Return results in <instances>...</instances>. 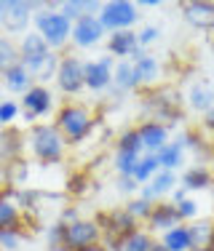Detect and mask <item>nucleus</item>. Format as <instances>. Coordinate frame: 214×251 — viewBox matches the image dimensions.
<instances>
[{"label":"nucleus","mask_w":214,"mask_h":251,"mask_svg":"<svg viewBox=\"0 0 214 251\" xmlns=\"http://www.w3.org/2000/svg\"><path fill=\"white\" fill-rule=\"evenodd\" d=\"M59 59L62 56H59L56 51H51L49 43H46L35 29H29L27 35H22L19 62H22V67L32 75L35 83L46 86L49 80H54V77H56V70H59Z\"/></svg>","instance_id":"nucleus-1"},{"label":"nucleus","mask_w":214,"mask_h":251,"mask_svg":"<svg viewBox=\"0 0 214 251\" xmlns=\"http://www.w3.org/2000/svg\"><path fill=\"white\" fill-rule=\"evenodd\" d=\"M54 126L62 131V136L67 139V145H80L97 128V115L88 104L83 101H64L56 110V118H54Z\"/></svg>","instance_id":"nucleus-2"},{"label":"nucleus","mask_w":214,"mask_h":251,"mask_svg":"<svg viewBox=\"0 0 214 251\" xmlns=\"http://www.w3.org/2000/svg\"><path fill=\"white\" fill-rule=\"evenodd\" d=\"M27 150L40 166H54L64 160L67 139L54 123H35L27 131Z\"/></svg>","instance_id":"nucleus-3"},{"label":"nucleus","mask_w":214,"mask_h":251,"mask_svg":"<svg viewBox=\"0 0 214 251\" xmlns=\"http://www.w3.org/2000/svg\"><path fill=\"white\" fill-rule=\"evenodd\" d=\"M32 27H35V32L49 43L51 51L64 49V46L70 43V38H73V22L64 14H59V8L38 11V14L32 16Z\"/></svg>","instance_id":"nucleus-4"},{"label":"nucleus","mask_w":214,"mask_h":251,"mask_svg":"<svg viewBox=\"0 0 214 251\" xmlns=\"http://www.w3.org/2000/svg\"><path fill=\"white\" fill-rule=\"evenodd\" d=\"M97 19L105 27V32L110 35V32H121V29H132L142 19V14L132 0H107L99 8Z\"/></svg>","instance_id":"nucleus-5"},{"label":"nucleus","mask_w":214,"mask_h":251,"mask_svg":"<svg viewBox=\"0 0 214 251\" xmlns=\"http://www.w3.org/2000/svg\"><path fill=\"white\" fill-rule=\"evenodd\" d=\"M97 222H99V227H102V243H105L110 251H115L118 243H121L123 238L129 235V232H134L136 227H139V222H136V219H134L123 206L110 208V211L99 214Z\"/></svg>","instance_id":"nucleus-6"},{"label":"nucleus","mask_w":214,"mask_h":251,"mask_svg":"<svg viewBox=\"0 0 214 251\" xmlns=\"http://www.w3.org/2000/svg\"><path fill=\"white\" fill-rule=\"evenodd\" d=\"M32 0H0V29L5 35H27L32 25Z\"/></svg>","instance_id":"nucleus-7"},{"label":"nucleus","mask_w":214,"mask_h":251,"mask_svg":"<svg viewBox=\"0 0 214 251\" xmlns=\"http://www.w3.org/2000/svg\"><path fill=\"white\" fill-rule=\"evenodd\" d=\"M83 67L86 62L78 56V53H64L59 59V70H56V88L64 94V97H78V94L86 88V77H83Z\"/></svg>","instance_id":"nucleus-8"},{"label":"nucleus","mask_w":214,"mask_h":251,"mask_svg":"<svg viewBox=\"0 0 214 251\" xmlns=\"http://www.w3.org/2000/svg\"><path fill=\"white\" fill-rule=\"evenodd\" d=\"M102 243V227L97 219H75V222L64 225V249L67 251H80L86 246H97Z\"/></svg>","instance_id":"nucleus-9"},{"label":"nucleus","mask_w":214,"mask_h":251,"mask_svg":"<svg viewBox=\"0 0 214 251\" xmlns=\"http://www.w3.org/2000/svg\"><path fill=\"white\" fill-rule=\"evenodd\" d=\"M112 70H115V59L110 53H102V56L86 62L83 67V77H86V88L94 94H102L112 88Z\"/></svg>","instance_id":"nucleus-10"},{"label":"nucleus","mask_w":214,"mask_h":251,"mask_svg":"<svg viewBox=\"0 0 214 251\" xmlns=\"http://www.w3.org/2000/svg\"><path fill=\"white\" fill-rule=\"evenodd\" d=\"M107 53L115 62H134L142 53L139 38L134 29H121V32H110L107 35Z\"/></svg>","instance_id":"nucleus-11"},{"label":"nucleus","mask_w":214,"mask_h":251,"mask_svg":"<svg viewBox=\"0 0 214 251\" xmlns=\"http://www.w3.org/2000/svg\"><path fill=\"white\" fill-rule=\"evenodd\" d=\"M105 27L99 25L97 14H88L83 16V19L73 22V38H70V43L75 46V49H94V46H99L105 40Z\"/></svg>","instance_id":"nucleus-12"},{"label":"nucleus","mask_w":214,"mask_h":251,"mask_svg":"<svg viewBox=\"0 0 214 251\" xmlns=\"http://www.w3.org/2000/svg\"><path fill=\"white\" fill-rule=\"evenodd\" d=\"M182 19H185L193 29L214 32V3H209V0H190V3H182Z\"/></svg>","instance_id":"nucleus-13"},{"label":"nucleus","mask_w":214,"mask_h":251,"mask_svg":"<svg viewBox=\"0 0 214 251\" xmlns=\"http://www.w3.org/2000/svg\"><path fill=\"white\" fill-rule=\"evenodd\" d=\"M145 225H147V232L163 235L171 227H180L182 219H180V211H177V206L171 201H158L156 206H153V211H150V217H147Z\"/></svg>","instance_id":"nucleus-14"},{"label":"nucleus","mask_w":214,"mask_h":251,"mask_svg":"<svg viewBox=\"0 0 214 251\" xmlns=\"http://www.w3.org/2000/svg\"><path fill=\"white\" fill-rule=\"evenodd\" d=\"M51 110H54V94H51L49 86L35 83L25 97H22V112H29L35 121H38V118L51 115Z\"/></svg>","instance_id":"nucleus-15"},{"label":"nucleus","mask_w":214,"mask_h":251,"mask_svg":"<svg viewBox=\"0 0 214 251\" xmlns=\"http://www.w3.org/2000/svg\"><path fill=\"white\" fill-rule=\"evenodd\" d=\"M177 184H180V176H177L174 171H163V169H160L150 182L139 187V198H145L150 203H158V201H163L166 195L174 193Z\"/></svg>","instance_id":"nucleus-16"},{"label":"nucleus","mask_w":214,"mask_h":251,"mask_svg":"<svg viewBox=\"0 0 214 251\" xmlns=\"http://www.w3.org/2000/svg\"><path fill=\"white\" fill-rule=\"evenodd\" d=\"M136 131H139V139H142V147H145V152H160L166 145H169V134L171 128H166L163 123H156V121H142L136 126Z\"/></svg>","instance_id":"nucleus-17"},{"label":"nucleus","mask_w":214,"mask_h":251,"mask_svg":"<svg viewBox=\"0 0 214 251\" xmlns=\"http://www.w3.org/2000/svg\"><path fill=\"white\" fill-rule=\"evenodd\" d=\"M185 104H187V110L206 115L209 110H214V86H212L209 80L190 83V88H187V94H185Z\"/></svg>","instance_id":"nucleus-18"},{"label":"nucleus","mask_w":214,"mask_h":251,"mask_svg":"<svg viewBox=\"0 0 214 251\" xmlns=\"http://www.w3.org/2000/svg\"><path fill=\"white\" fill-rule=\"evenodd\" d=\"M134 73H136L139 86L156 88L158 80H160V62H158V56H153L150 51H142L139 56L134 59Z\"/></svg>","instance_id":"nucleus-19"},{"label":"nucleus","mask_w":214,"mask_h":251,"mask_svg":"<svg viewBox=\"0 0 214 251\" xmlns=\"http://www.w3.org/2000/svg\"><path fill=\"white\" fill-rule=\"evenodd\" d=\"M214 184V174L209 166L204 163H195L190 166V169H185V174L180 176V187H185L187 193H198V190H209Z\"/></svg>","instance_id":"nucleus-20"},{"label":"nucleus","mask_w":214,"mask_h":251,"mask_svg":"<svg viewBox=\"0 0 214 251\" xmlns=\"http://www.w3.org/2000/svg\"><path fill=\"white\" fill-rule=\"evenodd\" d=\"M22 225V208L16 203V187L5 184L0 190V227H14Z\"/></svg>","instance_id":"nucleus-21"},{"label":"nucleus","mask_w":214,"mask_h":251,"mask_svg":"<svg viewBox=\"0 0 214 251\" xmlns=\"http://www.w3.org/2000/svg\"><path fill=\"white\" fill-rule=\"evenodd\" d=\"M139 88V80H136L134 73V62H115V70H112V88L115 94H129Z\"/></svg>","instance_id":"nucleus-22"},{"label":"nucleus","mask_w":214,"mask_h":251,"mask_svg":"<svg viewBox=\"0 0 214 251\" xmlns=\"http://www.w3.org/2000/svg\"><path fill=\"white\" fill-rule=\"evenodd\" d=\"M3 86H5V91L16 94V97H25L29 88L35 86V80H32V75H29L27 70L22 67V62H19V64H14V67L3 75Z\"/></svg>","instance_id":"nucleus-23"},{"label":"nucleus","mask_w":214,"mask_h":251,"mask_svg":"<svg viewBox=\"0 0 214 251\" xmlns=\"http://www.w3.org/2000/svg\"><path fill=\"white\" fill-rule=\"evenodd\" d=\"M187 230H190V241H193L190 251H204L214 243V219H195V222L187 225Z\"/></svg>","instance_id":"nucleus-24"},{"label":"nucleus","mask_w":214,"mask_h":251,"mask_svg":"<svg viewBox=\"0 0 214 251\" xmlns=\"http://www.w3.org/2000/svg\"><path fill=\"white\" fill-rule=\"evenodd\" d=\"M99 8H102L99 0H64V3H59V14H64L70 22H78L88 14H99Z\"/></svg>","instance_id":"nucleus-25"},{"label":"nucleus","mask_w":214,"mask_h":251,"mask_svg":"<svg viewBox=\"0 0 214 251\" xmlns=\"http://www.w3.org/2000/svg\"><path fill=\"white\" fill-rule=\"evenodd\" d=\"M160 246H163L166 251H190L193 249V241H190L187 225L171 227L169 232H163V235H160Z\"/></svg>","instance_id":"nucleus-26"},{"label":"nucleus","mask_w":214,"mask_h":251,"mask_svg":"<svg viewBox=\"0 0 214 251\" xmlns=\"http://www.w3.org/2000/svg\"><path fill=\"white\" fill-rule=\"evenodd\" d=\"M156 155H158V163L163 171H177L180 166H185V150H182L180 142H169V145Z\"/></svg>","instance_id":"nucleus-27"},{"label":"nucleus","mask_w":214,"mask_h":251,"mask_svg":"<svg viewBox=\"0 0 214 251\" xmlns=\"http://www.w3.org/2000/svg\"><path fill=\"white\" fill-rule=\"evenodd\" d=\"M153 246H156V241H153V235L147 230H139L136 227L134 232H129L126 238H123L121 243H118L115 251H150Z\"/></svg>","instance_id":"nucleus-28"},{"label":"nucleus","mask_w":214,"mask_h":251,"mask_svg":"<svg viewBox=\"0 0 214 251\" xmlns=\"http://www.w3.org/2000/svg\"><path fill=\"white\" fill-rule=\"evenodd\" d=\"M14 64H19V43H14V38L8 35H0V77Z\"/></svg>","instance_id":"nucleus-29"},{"label":"nucleus","mask_w":214,"mask_h":251,"mask_svg":"<svg viewBox=\"0 0 214 251\" xmlns=\"http://www.w3.org/2000/svg\"><path fill=\"white\" fill-rule=\"evenodd\" d=\"M25 241H27V230H25V225L0 227V251H19Z\"/></svg>","instance_id":"nucleus-30"},{"label":"nucleus","mask_w":214,"mask_h":251,"mask_svg":"<svg viewBox=\"0 0 214 251\" xmlns=\"http://www.w3.org/2000/svg\"><path fill=\"white\" fill-rule=\"evenodd\" d=\"M160 171V163H158V155H153V152H145L139 158V163H136V169H134V179L139 184H147L153 176H156Z\"/></svg>","instance_id":"nucleus-31"},{"label":"nucleus","mask_w":214,"mask_h":251,"mask_svg":"<svg viewBox=\"0 0 214 251\" xmlns=\"http://www.w3.org/2000/svg\"><path fill=\"white\" fill-rule=\"evenodd\" d=\"M115 150L132 152V155H145V147H142V139H139V131H136V126H134V128H126V131H121V134H118Z\"/></svg>","instance_id":"nucleus-32"},{"label":"nucleus","mask_w":214,"mask_h":251,"mask_svg":"<svg viewBox=\"0 0 214 251\" xmlns=\"http://www.w3.org/2000/svg\"><path fill=\"white\" fill-rule=\"evenodd\" d=\"M142 155H132V152H121L115 150V160H112V169L118 171V176H134V169L139 163Z\"/></svg>","instance_id":"nucleus-33"},{"label":"nucleus","mask_w":214,"mask_h":251,"mask_svg":"<svg viewBox=\"0 0 214 251\" xmlns=\"http://www.w3.org/2000/svg\"><path fill=\"white\" fill-rule=\"evenodd\" d=\"M22 115V104L14 99H3L0 101V128H11Z\"/></svg>","instance_id":"nucleus-34"},{"label":"nucleus","mask_w":214,"mask_h":251,"mask_svg":"<svg viewBox=\"0 0 214 251\" xmlns=\"http://www.w3.org/2000/svg\"><path fill=\"white\" fill-rule=\"evenodd\" d=\"M153 206H156V203H150V201H145V198H139V195H136V198H129V203H126L123 208L132 214L136 222H147V217H150Z\"/></svg>","instance_id":"nucleus-35"},{"label":"nucleus","mask_w":214,"mask_h":251,"mask_svg":"<svg viewBox=\"0 0 214 251\" xmlns=\"http://www.w3.org/2000/svg\"><path fill=\"white\" fill-rule=\"evenodd\" d=\"M177 206V211H180V219H182V225H190V222H195L198 219V214H201V203L193 198V195H187L185 201H180V203H174Z\"/></svg>","instance_id":"nucleus-36"},{"label":"nucleus","mask_w":214,"mask_h":251,"mask_svg":"<svg viewBox=\"0 0 214 251\" xmlns=\"http://www.w3.org/2000/svg\"><path fill=\"white\" fill-rule=\"evenodd\" d=\"M46 243H49L51 251H67L64 249V225L62 222L46 227Z\"/></svg>","instance_id":"nucleus-37"},{"label":"nucleus","mask_w":214,"mask_h":251,"mask_svg":"<svg viewBox=\"0 0 214 251\" xmlns=\"http://www.w3.org/2000/svg\"><path fill=\"white\" fill-rule=\"evenodd\" d=\"M67 190L73 198H80V195H86V190H88V174H75V176H70V182H67Z\"/></svg>","instance_id":"nucleus-38"},{"label":"nucleus","mask_w":214,"mask_h":251,"mask_svg":"<svg viewBox=\"0 0 214 251\" xmlns=\"http://www.w3.org/2000/svg\"><path fill=\"white\" fill-rule=\"evenodd\" d=\"M136 38H139V46H142V51H145L147 46H153V43L160 38V29H158L156 25H145L139 32H136Z\"/></svg>","instance_id":"nucleus-39"},{"label":"nucleus","mask_w":214,"mask_h":251,"mask_svg":"<svg viewBox=\"0 0 214 251\" xmlns=\"http://www.w3.org/2000/svg\"><path fill=\"white\" fill-rule=\"evenodd\" d=\"M139 187H142V184L136 182L134 176H118V184H115L118 193H121V195H129V198H134V195L139 193Z\"/></svg>","instance_id":"nucleus-40"},{"label":"nucleus","mask_w":214,"mask_h":251,"mask_svg":"<svg viewBox=\"0 0 214 251\" xmlns=\"http://www.w3.org/2000/svg\"><path fill=\"white\" fill-rule=\"evenodd\" d=\"M201 126H204V131H206L209 136H214V110L206 112V115H204V123H201Z\"/></svg>","instance_id":"nucleus-41"},{"label":"nucleus","mask_w":214,"mask_h":251,"mask_svg":"<svg viewBox=\"0 0 214 251\" xmlns=\"http://www.w3.org/2000/svg\"><path fill=\"white\" fill-rule=\"evenodd\" d=\"M187 190L185 187H180V184H177V187H174V193H171V203H180V201H185L187 198Z\"/></svg>","instance_id":"nucleus-42"},{"label":"nucleus","mask_w":214,"mask_h":251,"mask_svg":"<svg viewBox=\"0 0 214 251\" xmlns=\"http://www.w3.org/2000/svg\"><path fill=\"white\" fill-rule=\"evenodd\" d=\"M136 8H145V11H153V8H160V0H139L136 3Z\"/></svg>","instance_id":"nucleus-43"},{"label":"nucleus","mask_w":214,"mask_h":251,"mask_svg":"<svg viewBox=\"0 0 214 251\" xmlns=\"http://www.w3.org/2000/svg\"><path fill=\"white\" fill-rule=\"evenodd\" d=\"M80 251H110L105 246V243H97V246H86V249H80Z\"/></svg>","instance_id":"nucleus-44"},{"label":"nucleus","mask_w":214,"mask_h":251,"mask_svg":"<svg viewBox=\"0 0 214 251\" xmlns=\"http://www.w3.org/2000/svg\"><path fill=\"white\" fill-rule=\"evenodd\" d=\"M150 251H166V249H163V246H160V241H156V246H153Z\"/></svg>","instance_id":"nucleus-45"},{"label":"nucleus","mask_w":214,"mask_h":251,"mask_svg":"<svg viewBox=\"0 0 214 251\" xmlns=\"http://www.w3.org/2000/svg\"><path fill=\"white\" fill-rule=\"evenodd\" d=\"M209 147H212V158H214V136L209 139Z\"/></svg>","instance_id":"nucleus-46"}]
</instances>
